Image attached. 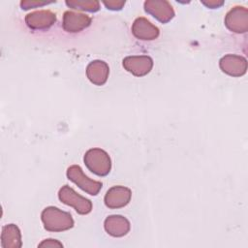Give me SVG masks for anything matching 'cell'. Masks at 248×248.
<instances>
[{
	"instance_id": "obj_12",
	"label": "cell",
	"mask_w": 248,
	"mask_h": 248,
	"mask_svg": "<svg viewBox=\"0 0 248 248\" xmlns=\"http://www.w3.org/2000/svg\"><path fill=\"white\" fill-rule=\"evenodd\" d=\"M132 33L139 40L152 41L158 38L160 31L159 28L152 24L148 19L140 16L134 20Z\"/></svg>"
},
{
	"instance_id": "obj_19",
	"label": "cell",
	"mask_w": 248,
	"mask_h": 248,
	"mask_svg": "<svg viewBox=\"0 0 248 248\" xmlns=\"http://www.w3.org/2000/svg\"><path fill=\"white\" fill-rule=\"evenodd\" d=\"M38 247H63V244L61 242H59L56 239H52V238H48V239H45L43 240Z\"/></svg>"
},
{
	"instance_id": "obj_6",
	"label": "cell",
	"mask_w": 248,
	"mask_h": 248,
	"mask_svg": "<svg viewBox=\"0 0 248 248\" xmlns=\"http://www.w3.org/2000/svg\"><path fill=\"white\" fill-rule=\"evenodd\" d=\"M144 11L162 23H167L174 16L172 6L166 0H147L143 3Z\"/></svg>"
},
{
	"instance_id": "obj_8",
	"label": "cell",
	"mask_w": 248,
	"mask_h": 248,
	"mask_svg": "<svg viewBox=\"0 0 248 248\" xmlns=\"http://www.w3.org/2000/svg\"><path fill=\"white\" fill-rule=\"evenodd\" d=\"M132 192L125 186H113L109 188L104 198L105 204L111 209L121 208L127 205L131 200Z\"/></svg>"
},
{
	"instance_id": "obj_11",
	"label": "cell",
	"mask_w": 248,
	"mask_h": 248,
	"mask_svg": "<svg viewBox=\"0 0 248 248\" xmlns=\"http://www.w3.org/2000/svg\"><path fill=\"white\" fill-rule=\"evenodd\" d=\"M91 24V17L80 13L66 11L63 15L62 26L66 32L77 33Z\"/></svg>"
},
{
	"instance_id": "obj_1",
	"label": "cell",
	"mask_w": 248,
	"mask_h": 248,
	"mask_svg": "<svg viewBox=\"0 0 248 248\" xmlns=\"http://www.w3.org/2000/svg\"><path fill=\"white\" fill-rule=\"evenodd\" d=\"M44 228L48 232H63L74 226V219L69 212L55 206L46 207L41 214Z\"/></svg>"
},
{
	"instance_id": "obj_15",
	"label": "cell",
	"mask_w": 248,
	"mask_h": 248,
	"mask_svg": "<svg viewBox=\"0 0 248 248\" xmlns=\"http://www.w3.org/2000/svg\"><path fill=\"white\" fill-rule=\"evenodd\" d=\"M21 245V233L18 227L15 224L5 225L1 232V246L3 248H19Z\"/></svg>"
},
{
	"instance_id": "obj_20",
	"label": "cell",
	"mask_w": 248,
	"mask_h": 248,
	"mask_svg": "<svg viewBox=\"0 0 248 248\" xmlns=\"http://www.w3.org/2000/svg\"><path fill=\"white\" fill-rule=\"evenodd\" d=\"M205 7L210 9H216L224 4L223 0H202L201 1Z\"/></svg>"
},
{
	"instance_id": "obj_2",
	"label": "cell",
	"mask_w": 248,
	"mask_h": 248,
	"mask_svg": "<svg viewBox=\"0 0 248 248\" xmlns=\"http://www.w3.org/2000/svg\"><path fill=\"white\" fill-rule=\"evenodd\" d=\"M87 169L98 176H106L111 169V160L108 154L101 148L87 150L83 158Z\"/></svg>"
},
{
	"instance_id": "obj_5",
	"label": "cell",
	"mask_w": 248,
	"mask_h": 248,
	"mask_svg": "<svg viewBox=\"0 0 248 248\" xmlns=\"http://www.w3.org/2000/svg\"><path fill=\"white\" fill-rule=\"evenodd\" d=\"M226 27L234 33H246L248 31V10L242 6L232 8L225 16Z\"/></svg>"
},
{
	"instance_id": "obj_4",
	"label": "cell",
	"mask_w": 248,
	"mask_h": 248,
	"mask_svg": "<svg viewBox=\"0 0 248 248\" xmlns=\"http://www.w3.org/2000/svg\"><path fill=\"white\" fill-rule=\"evenodd\" d=\"M67 177L77 184L82 191L91 196H96L103 186L102 182L93 180L86 176L78 165H73L67 169Z\"/></svg>"
},
{
	"instance_id": "obj_18",
	"label": "cell",
	"mask_w": 248,
	"mask_h": 248,
	"mask_svg": "<svg viewBox=\"0 0 248 248\" xmlns=\"http://www.w3.org/2000/svg\"><path fill=\"white\" fill-rule=\"evenodd\" d=\"M103 4L106 6L107 9L112 10V11H119L121 10L124 5L125 1H118V0H108V1H103Z\"/></svg>"
},
{
	"instance_id": "obj_10",
	"label": "cell",
	"mask_w": 248,
	"mask_h": 248,
	"mask_svg": "<svg viewBox=\"0 0 248 248\" xmlns=\"http://www.w3.org/2000/svg\"><path fill=\"white\" fill-rule=\"evenodd\" d=\"M56 21V16L49 10L35 11L25 16L26 25L33 30H46Z\"/></svg>"
},
{
	"instance_id": "obj_17",
	"label": "cell",
	"mask_w": 248,
	"mask_h": 248,
	"mask_svg": "<svg viewBox=\"0 0 248 248\" xmlns=\"http://www.w3.org/2000/svg\"><path fill=\"white\" fill-rule=\"evenodd\" d=\"M52 2H43V1H36V0H31V1H21L20 2V7L23 10H28V9H32V8H37L40 6H44L46 4H49Z\"/></svg>"
},
{
	"instance_id": "obj_16",
	"label": "cell",
	"mask_w": 248,
	"mask_h": 248,
	"mask_svg": "<svg viewBox=\"0 0 248 248\" xmlns=\"http://www.w3.org/2000/svg\"><path fill=\"white\" fill-rule=\"evenodd\" d=\"M66 5L75 10L86 11V12H97L100 9V3L93 0H67Z\"/></svg>"
},
{
	"instance_id": "obj_9",
	"label": "cell",
	"mask_w": 248,
	"mask_h": 248,
	"mask_svg": "<svg viewBox=\"0 0 248 248\" xmlns=\"http://www.w3.org/2000/svg\"><path fill=\"white\" fill-rule=\"evenodd\" d=\"M220 69L231 77H241L247 71V61L244 57L235 54H227L219 61Z\"/></svg>"
},
{
	"instance_id": "obj_13",
	"label": "cell",
	"mask_w": 248,
	"mask_h": 248,
	"mask_svg": "<svg viewBox=\"0 0 248 248\" xmlns=\"http://www.w3.org/2000/svg\"><path fill=\"white\" fill-rule=\"evenodd\" d=\"M105 231L113 237L126 235L130 231V222L121 215H109L104 222Z\"/></svg>"
},
{
	"instance_id": "obj_7",
	"label": "cell",
	"mask_w": 248,
	"mask_h": 248,
	"mask_svg": "<svg viewBox=\"0 0 248 248\" xmlns=\"http://www.w3.org/2000/svg\"><path fill=\"white\" fill-rule=\"evenodd\" d=\"M123 67L136 77H143L151 71L153 60L147 55L127 56L123 59Z\"/></svg>"
},
{
	"instance_id": "obj_14",
	"label": "cell",
	"mask_w": 248,
	"mask_h": 248,
	"mask_svg": "<svg viewBox=\"0 0 248 248\" xmlns=\"http://www.w3.org/2000/svg\"><path fill=\"white\" fill-rule=\"evenodd\" d=\"M109 74L108 65L102 60H94L86 67V76L95 85L101 86L106 83Z\"/></svg>"
},
{
	"instance_id": "obj_3",
	"label": "cell",
	"mask_w": 248,
	"mask_h": 248,
	"mask_svg": "<svg viewBox=\"0 0 248 248\" xmlns=\"http://www.w3.org/2000/svg\"><path fill=\"white\" fill-rule=\"evenodd\" d=\"M58 198L63 203L73 206L78 214H88L92 210L91 201L78 194L69 185H64L60 188Z\"/></svg>"
}]
</instances>
